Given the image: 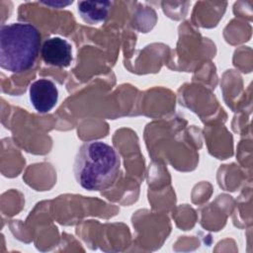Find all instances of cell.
I'll use <instances>...</instances> for the list:
<instances>
[{
  "label": "cell",
  "instance_id": "obj_3",
  "mask_svg": "<svg viewBox=\"0 0 253 253\" xmlns=\"http://www.w3.org/2000/svg\"><path fill=\"white\" fill-rule=\"evenodd\" d=\"M58 90L56 85L48 79H39L30 86V101L40 113L49 112L57 103Z\"/></svg>",
  "mask_w": 253,
  "mask_h": 253
},
{
  "label": "cell",
  "instance_id": "obj_1",
  "mask_svg": "<svg viewBox=\"0 0 253 253\" xmlns=\"http://www.w3.org/2000/svg\"><path fill=\"white\" fill-rule=\"evenodd\" d=\"M120 156L106 142L83 143L75 156L73 172L77 183L88 191H102L113 185L120 170Z\"/></svg>",
  "mask_w": 253,
  "mask_h": 253
},
{
  "label": "cell",
  "instance_id": "obj_4",
  "mask_svg": "<svg viewBox=\"0 0 253 253\" xmlns=\"http://www.w3.org/2000/svg\"><path fill=\"white\" fill-rule=\"evenodd\" d=\"M43 61L52 66L67 67L72 61V48L70 43L59 37L45 40L41 48Z\"/></svg>",
  "mask_w": 253,
  "mask_h": 253
},
{
  "label": "cell",
  "instance_id": "obj_5",
  "mask_svg": "<svg viewBox=\"0 0 253 253\" xmlns=\"http://www.w3.org/2000/svg\"><path fill=\"white\" fill-rule=\"evenodd\" d=\"M112 6L113 2L111 1H80L78 2V12L85 22L97 24L108 18Z\"/></svg>",
  "mask_w": 253,
  "mask_h": 253
},
{
  "label": "cell",
  "instance_id": "obj_2",
  "mask_svg": "<svg viewBox=\"0 0 253 253\" xmlns=\"http://www.w3.org/2000/svg\"><path fill=\"white\" fill-rule=\"evenodd\" d=\"M41 34L30 23H13L0 28V65L11 72L30 69L39 54Z\"/></svg>",
  "mask_w": 253,
  "mask_h": 253
}]
</instances>
